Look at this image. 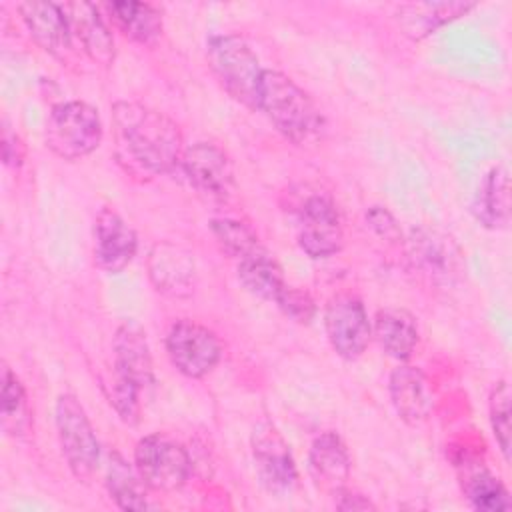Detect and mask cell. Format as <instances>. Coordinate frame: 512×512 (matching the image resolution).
I'll return each instance as SVG.
<instances>
[{
	"label": "cell",
	"mask_w": 512,
	"mask_h": 512,
	"mask_svg": "<svg viewBox=\"0 0 512 512\" xmlns=\"http://www.w3.org/2000/svg\"><path fill=\"white\" fill-rule=\"evenodd\" d=\"M118 162L140 178H154L180 166L184 138L178 124L166 114L140 102L112 106Z\"/></svg>",
	"instance_id": "cell-1"
},
{
	"label": "cell",
	"mask_w": 512,
	"mask_h": 512,
	"mask_svg": "<svg viewBox=\"0 0 512 512\" xmlns=\"http://www.w3.org/2000/svg\"><path fill=\"white\" fill-rule=\"evenodd\" d=\"M258 110L296 146L318 144L326 132V120L316 102L280 70L264 68L258 90Z\"/></svg>",
	"instance_id": "cell-2"
},
{
	"label": "cell",
	"mask_w": 512,
	"mask_h": 512,
	"mask_svg": "<svg viewBox=\"0 0 512 512\" xmlns=\"http://www.w3.org/2000/svg\"><path fill=\"white\" fill-rule=\"evenodd\" d=\"M406 266L416 284L430 292L456 290L466 278V260L458 242L440 228L418 226L406 236Z\"/></svg>",
	"instance_id": "cell-3"
},
{
	"label": "cell",
	"mask_w": 512,
	"mask_h": 512,
	"mask_svg": "<svg viewBox=\"0 0 512 512\" xmlns=\"http://www.w3.org/2000/svg\"><path fill=\"white\" fill-rule=\"evenodd\" d=\"M206 58L218 84L242 106L258 110L264 68L252 48L236 34H216L206 42Z\"/></svg>",
	"instance_id": "cell-4"
},
{
	"label": "cell",
	"mask_w": 512,
	"mask_h": 512,
	"mask_svg": "<svg viewBox=\"0 0 512 512\" xmlns=\"http://www.w3.org/2000/svg\"><path fill=\"white\" fill-rule=\"evenodd\" d=\"M102 120L94 106L80 100L52 108L44 128L46 146L62 160L74 162L92 154L102 142Z\"/></svg>",
	"instance_id": "cell-5"
},
{
	"label": "cell",
	"mask_w": 512,
	"mask_h": 512,
	"mask_svg": "<svg viewBox=\"0 0 512 512\" xmlns=\"http://www.w3.org/2000/svg\"><path fill=\"white\" fill-rule=\"evenodd\" d=\"M54 420L60 448L70 472L78 480L86 482L98 468L100 442L88 420L84 406L74 394L64 392L56 400Z\"/></svg>",
	"instance_id": "cell-6"
},
{
	"label": "cell",
	"mask_w": 512,
	"mask_h": 512,
	"mask_svg": "<svg viewBox=\"0 0 512 512\" xmlns=\"http://www.w3.org/2000/svg\"><path fill=\"white\" fill-rule=\"evenodd\" d=\"M134 466L142 480L160 492L180 490L192 472L186 448L164 434H148L134 448Z\"/></svg>",
	"instance_id": "cell-7"
},
{
	"label": "cell",
	"mask_w": 512,
	"mask_h": 512,
	"mask_svg": "<svg viewBox=\"0 0 512 512\" xmlns=\"http://www.w3.org/2000/svg\"><path fill=\"white\" fill-rule=\"evenodd\" d=\"M298 246L310 258H328L342 250L344 232L334 200L324 192L306 194L296 204Z\"/></svg>",
	"instance_id": "cell-8"
},
{
	"label": "cell",
	"mask_w": 512,
	"mask_h": 512,
	"mask_svg": "<svg viewBox=\"0 0 512 512\" xmlns=\"http://www.w3.org/2000/svg\"><path fill=\"white\" fill-rule=\"evenodd\" d=\"M166 354L180 374L204 378L220 362L222 344L210 328L194 320H178L168 330Z\"/></svg>",
	"instance_id": "cell-9"
},
{
	"label": "cell",
	"mask_w": 512,
	"mask_h": 512,
	"mask_svg": "<svg viewBox=\"0 0 512 512\" xmlns=\"http://www.w3.org/2000/svg\"><path fill=\"white\" fill-rule=\"evenodd\" d=\"M180 166L188 184L206 200L226 202L236 190L232 162L228 154L212 142H196L184 148Z\"/></svg>",
	"instance_id": "cell-10"
},
{
	"label": "cell",
	"mask_w": 512,
	"mask_h": 512,
	"mask_svg": "<svg viewBox=\"0 0 512 512\" xmlns=\"http://www.w3.org/2000/svg\"><path fill=\"white\" fill-rule=\"evenodd\" d=\"M324 328L332 350L344 360H356L368 348L372 324L362 300L354 294H336L326 304Z\"/></svg>",
	"instance_id": "cell-11"
},
{
	"label": "cell",
	"mask_w": 512,
	"mask_h": 512,
	"mask_svg": "<svg viewBox=\"0 0 512 512\" xmlns=\"http://www.w3.org/2000/svg\"><path fill=\"white\" fill-rule=\"evenodd\" d=\"M252 460L262 486L272 494H286L296 486L298 470L288 442L270 422H260L250 438Z\"/></svg>",
	"instance_id": "cell-12"
},
{
	"label": "cell",
	"mask_w": 512,
	"mask_h": 512,
	"mask_svg": "<svg viewBox=\"0 0 512 512\" xmlns=\"http://www.w3.org/2000/svg\"><path fill=\"white\" fill-rule=\"evenodd\" d=\"M138 250L134 228L112 208H102L94 220V264L108 272H122Z\"/></svg>",
	"instance_id": "cell-13"
},
{
	"label": "cell",
	"mask_w": 512,
	"mask_h": 512,
	"mask_svg": "<svg viewBox=\"0 0 512 512\" xmlns=\"http://www.w3.org/2000/svg\"><path fill=\"white\" fill-rule=\"evenodd\" d=\"M114 364L112 376L120 382H126L140 392L154 384V364L150 346L144 330L136 322H122L116 328L114 340Z\"/></svg>",
	"instance_id": "cell-14"
},
{
	"label": "cell",
	"mask_w": 512,
	"mask_h": 512,
	"mask_svg": "<svg viewBox=\"0 0 512 512\" xmlns=\"http://www.w3.org/2000/svg\"><path fill=\"white\" fill-rule=\"evenodd\" d=\"M18 12L34 38V42L58 60H66L72 52V30L62 4L54 2H22Z\"/></svg>",
	"instance_id": "cell-15"
},
{
	"label": "cell",
	"mask_w": 512,
	"mask_h": 512,
	"mask_svg": "<svg viewBox=\"0 0 512 512\" xmlns=\"http://www.w3.org/2000/svg\"><path fill=\"white\" fill-rule=\"evenodd\" d=\"M388 392L396 414L410 426L424 424L434 408V396L426 374L416 368L402 364L392 370L388 380Z\"/></svg>",
	"instance_id": "cell-16"
},
{
	"label": "cell",
	"mask_w": 512,
	"mask_h": 512,
	"mask_svg": "<svg viewBox=\"0 0 512 512\" xmlns=\"http://www.w3.org/2000/svg\"><path fill=\"white\" fill-rule=\"evenodd\" d=\"M148 274L156 290L166 296L182 298L194 290V258L172 242L152 246L148 254Z\"/></svg>",
	"instance_id": "cell-17"
},
{
	"label": "cell",
	"mask_w": 512,
	"mask_h": 512,
	"mask_svg": "<svg viewBox=\"0 0 512 512\" xmlns=\"http://www.w3.org/2000/svg\"><path fill=\"white\" fill-rule=\"evenodd\" d=\"M62 8L66 12L72 36L80 42L88 58L100 66H110L114 62L116 48L98 6L92 2H66Z\"/></svg>",
	"instance_id": "cell-18"
},
{
	"label": "cell",
	"mask_w": 512,
	"mask_h": 512,
	"mask_svg": "<svg viewBox=\"0 0 512 512\" xmlns=\"http://www.w3.org/2000/svg\"><path fill=\"white\" fill-rule=\"evenodd\" d=\"M350 468V452L336 432H322L314 438L308 452V470L318 488L334 496L338 490L346 488Z\"/></svg>",
	"instance_id": "cell-19"
},
{
	"label": "cell",
	"mask_w": 512,
	"mask_h": 512,
	"mask_svg": "<svg viewBox=\"0 0 512 512\" xmlns=\"http://www.w3.org/2000/svg\"><path fill=\"white\" fill-rule=\"evenodd\" d=\"M478 224L488 230H506L510 224V176L506 166H492L480 180L472 206Z\"/></svg>",
	"instance_id": "cell-20"
},
{
	"label": "cell",
	"mask_w": 512,
	"mask_h": 512,
	"mask_svg": "<svg viewBox=\"0 0 512 512\" xmlns=\"http://www.w3.org/2000/svg\"><path fill=\"white\" fill-rule=\"evenodd\" d=\"M372 336L388 356L408 360L418 346V324L408 310L388 306L376 312Z\"/></svg>",
	"instance_id": "cell-21"
},
{
	"label": "cell",
	"mask_w": 512,
	"mask_h": 512,
	"mask_svg": "<svg viewBox=\"0 0 512 512\" xmlns=\"http://www.w3.org/2000/svg\"><path fill=\"white\" fill-rule=\"evenodd\" d=\"M476 4L472 2H412L402 4L396 10V22L400 30L412 40H420L432 34L436 28L464 16Z\"/></svg>",
	"instance_id": "cell-22"
},
{
	"label": "cell",
	"mask_w": 512,
	"mask_h": 512,
	"mask_svg": "<svg viewBox=\"0 0 512 512\" xmlns=\"http://www.w3.org/2000/svg\"><path fill=\"white\" fill-rule=\"evenodd\" d=\"M104 10L114 26L138 44H154L162 36V14L148 2H106Z\"/></svg>",
	"instance_id": "cell-23"
},
{
	"label": "cell",
	"mask_w": 512,
	"mask_h": 512,
	"mask_svg": "<svg viewBox=\"0 0 512 512\" xmlns=\"http://www.w3.org/2000/svg\"><path fill=\"white\" fill-rule=\"evenodd\" d=\"M462 466V492L474 510L506 512L512 508L510 494L498 476H494L488 468L480 464H468V460H464Z\"/></svg>",
	"instance_id": "cell-24"
},
{
	"label": "cell",
	"mask_w": 512,
	"mask_h": 512,
	"mask_svg": "<svg viewBox=\"0 0 512 512\" xmlns=\"http://www.w3.org/2000/svg\"><path fill=\"white\" fill-rule=\"evenodd\" d=\"M106 488L110 498L122 510H150L154 508L148 490L150 486L142 480L136 466L132 468L120 454H110L106 472Z\"/></svg>",
	"instance_id": "cell-25"
},
{
	"label": "cell",
	"mask_w": 512,
	"mask_h": 512,
	"mask_svg": "<svg viewBox=\"0 0 512 512\" xmlns=\"http://www.w3.org/2000/svg\"><path fill=\"white\" fill-rule=\"evenodd\" d=\"M238 280L254 296L266 302H276L280 292L286 288V280L280 264L262 248L238 260Z\"/></svg>",
	"instance_id": "cell-26"
},
{
	"label": "cell",
	"mask_w": 512,
	"mask_h": 512,
	"mask_svg": "<svg viewBox=\"0 0 512 512\" xmlns=\"http://www.w3.org/2000/svg\"><path fill=\"white\" fill-rule=\"evenodd\" d=\"M210 232L216 238L220 250L236 262L262 250L256 232L236 218H214L210 220Z\"/></svg>",
	"instance_id": "cell-27"
},
{
	"label": "cell",
	"mask_w": 512,
	"mask_h": 512,
	"mask_svg": "<svg viewBox=\"0 0 512 512\" xmlns=\"http://www.w3.org/2000/svg\"><path fill=\"white\" fill-rule=\"evenodd\" d=\"M30 424L26 390L20 378L4 364L2 366V426L6 432L24 434Z\"/></svg>",
	"instance_id": "cell-28"
},
{
	"label": "cell",
	"mask_w": 512,
	"mask_h": 512,
	"mask_svg": "<svg viewBox=\"0 0 512 512\" xmlns=\"http://www.w3.org/2000/svg\"><path fill=\"white\" fill-rule=\"evenodd\" d=\"M488 414L494 438L504 460H510V438H512V424H510V386L506 380H498L488 396Z\"/></svg>",
	"instance_id": "cell-29"
},
{
	"label": "cell",
	"mask_w": 512,
	"mask_h": 512,
	"mask_svg": "<svg viewBox=\"0 0 512 512\" xmlns=\"http://www.w3.org/2000/svg\"><path fill=\"white\" fill-rule=\"evenodd\" d=\"M274 304L284 312V316H288L298 324H310V320L316 314V304L312 296L306 290L290 284H286V288L280 292Z\"/></svg>",
	"instance_id": "cell-30"
},
{
	"label": "cell",
	"mask_w": 512,
	"mask_h": 512,
	"mask_svg": "<svg viewBox=\"0 0 512 512\" xmlns=\"http://www.w3.org/2000/svg\"><path fill=\"white\" fill-rule=\"evenodd\" d=\"M366 224L368 228L382 240L390 242V244H398L402 242V230L396 222V218L384 208V206H370L366 210Z\"/></svg>",
	"instance_id": "cell-31"
},
{
	"label": "cell",
	"mask_w": 512,
	"mask_h": 512,
	"mask_svg": "<svg viewBox=\"0 0 512 512\" xmlns=\"http://www.w3.org/2000/svg\"><path fill=\"white\" fill-rule=\"evenodd\" d=\"M24 156H26V150H24V144H22L20 136L16 132H12L10 126L4 122V128H2V158H4V164L20 168L22 162H24Z\"/></svg>",
	"instance_id": "cell-32"
},
{
	"label": "cell",
	"mask_w": 512,
	"mask_h": 512,
	"mask_svg": "<svg viewBox=\"0 0 512 512\" xmlns=\"http://www.w3.org/2000/svg\"><path fill=\"white\" fill-rule=\"evenodd\" d=\"M334 496H336V508H338V510H374V508H376V506L370 502L368 496L358 494V492H352V490H348V488L338 490Z\"/></svg>",
	"instance_id": "cell-33"
}]
</instances>
